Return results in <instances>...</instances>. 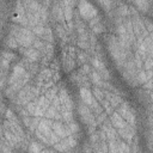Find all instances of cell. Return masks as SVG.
Masks as SVG:
<instances>
[{
	"label": "cell",
	"mask_w": 153,
	"mask_h": 153,
	"mask_svg": "<svg viewBox=\"0 0 153 153\" xmlns=\"http://www.w3.org/2000/svg\"><path fill=\"white\" fill-rule=\"evenodd\" d=\"M12 32H13L16 39H17L20 44H23V45H29V44L33 41V36H32L31 32H30L29 30H26V29H22V27L16 29V27L13 26Z\"/></svg>",
	"instance_id": "obj_1"
},
{
	"label": "cell",
	"mask_w": 153,
	"mask_h": 153,
	"mask_svg": "<svg viewBox=\"0 0 153 153\" xmlns=\"http://www.w3.org/2000/svg\"><path fill=\"white\" fill-rule=\"evenodd\" d=\"M79 10H80V13H81V16L82 17H85V18H92V17H96V14H97V11L94 10V7L90 4V2H87L86 0H82V1H80V4H79Z\"/></svg>",
	"instance_id": "obj_2"
},
{
	"label": "cell",
	"mask_w": 153,
	"mask_h": 153,
	"mask_svg": "<svg viewBox=\"0 0 153 153\" xmlns=\"http://www.w3.org/2000/svg\"><path fill=\"white\" fill-rule=\"evenodd\" d=\"M81 97H82V99H84V102L86 104H88V105H92L93 104V97L91 96V93H90L88 90L82 88L81 90Z\"/></svg>",
	"instance_id": "obj_3"
},
{
	"label": "cell",
	"mask_w": 153,
	"mask_h": 153,
	"mask_svg": "<svg viewBox=\"0 0 153 153\" xmlns=\"http://www.w3.org/2000/svg\"><path fill=\"white\" fill-rule=\"evenodd\" d=\"M25 55L27 56V59L30 60H36L38 57V51L36 49H32V48H29L25 50Z\"/></svg>",
	"instance_id": "obj_4"
}]
</instances>
